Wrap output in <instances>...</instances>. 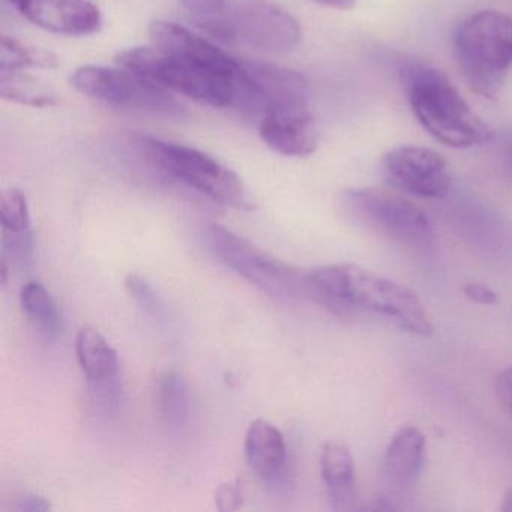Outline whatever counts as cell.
<instances>
[{
	"instance_id": "cell-1",
	"label": "cell",
	"mask_w": 512,
	"mask_h": 512,
	"mask_svg": "<svg viewBox=\"0 0 512 512\" xmlns=\"http://www.w3.org/2000/svg\"><path fill=\"white\" fill-rule=\"evenodd\" d=\"M149 37L151 46L119 53V67L197 103L260 113L262 97L251 64L236 61L176 23L157 20L149 28Z\"/></svg>"
},
{
	"instance_id": "cell-2",
	"label": "cell",
	"mask_w": 512,
	"mask_h": 512,
	"mask_svg": "<svg viewBox=\"0 0 512 512\" xmlns=\"http://www.w3.org/2000/svg\"><path fill=\"white\" fill-rule=\"evenodd\" d=\"M305 296L340 316L376 314L422 337L434 331L427 308L416 292L353 263L320 266L308 271Z\"/></svg>"
},
{
	"instance_id": "cell-3",
	"label": "cell",
	"mask_w": 512,
	"mask_h": 512,
	"mask_svg": "<svg viewBox=\"0 0 512 512\" xmlns=\"http://www.w3.org/2000/svg\"><path fill=\"white\" fill-rule=\"evenodd\" d=\"M407 94L421 127L442 145L463 149L493 142V130L440 71L430 67L410 68Z\"/></svg>"
},
{
	"instance_id": "cell-4",
	"label": "cell",
	"mask_w": 512,
	"mask_h": 512,
	"mask_svg": "<svg viewBox=\"0 0 512 512\" xmlns=\"http://www.w3.org/2000/svg\"><path fill=\"white\" fill-rule=\"evenodd\" d=\"M454 52L470 89L494 100L512 68V17L496 10L467 17L455 31Z\"/></svg>"
},
{
	"instance_id": "cell-5",
	"label": "cell",
	"mask_w": 512,
	"mask_h": 512,
	"mask_svg": "<svg viewBox=\"0 0 512 512\" xmlns=\"http://www.w3.org/2000/svg\"><path fill=\"white\" fill-rule=\"evenodd\" d=\"M193 22L223 43L260 52H289L302 40L299 23L265 0H226L217 13Z\"/></svg>"
},
{
	"instance_id": "cell-6",
	"label": "cell",
	"mask_w": 512,
	"mask_h": 512,
	"mask_svg": "<svg viewBox=\"0 0 512 512\" xmlns=\"http://www.w3.org/2000/svg\"><path fill=\"white\" fill-rule=\"evenodd\" d=\"M140 146L152 164L197 193L230 208H254L242 179L205 152L154 137H142Z\"/></svg>"
},
{
	"instance_id": "cell-7",
	"label": "cell",
	"mask_w": 512,
	"mask_h": 512,
	"mask_svg": "<svg viewBox=\"0 0 512 512\" xmlns=\"http://www.w3.org/2000/svg\"><path fill=\"white\" fill-rule=\"evenodd\" d=\"M344 212L373 235L400 245H422L433 236L427 215L415 203L377 188H353L343 194Z\"/></svg>"
},
{
	"instance_id": "cell-8",
	"label": "cell",
	"mask_w": 512,
	"mask_h": 512,
	"mask_svg": "<svg viewBox=\"0 0 512 512\" xmlns=\"http://www.w3.org/2000/svg\"><path fill=\"white\" fill-rule=\"evenodd\" d=\"M208 238L220 262L263 293L275 298L305 296L307 272L287 265L221 224L209 227Z\"/></svg>"
},
{
	"instance_id": "cell-9",
	"label": "cell",
	"mask_w": 512,
	"mask_h": 512,
	"mask_svg": "<svg viewBox=\"0 0 512 512\" xmlns=\"http://www.w3.org/2000/svg\"><path fill=\"white\" fill-rule=\"evenodd\" d=\"M71 83L92 100L122 109L143 110L167 116L184 113L181 104L166 88L128 68L82 67L73 74Z\"/></svg>"
},
{
	"instance_id": "cell-10",
	"label": "cell",
	"mask_w": 512,
	"mask_h": 512,
	"mask_svg": "<svg viewBox=\"0 0 512 512\" xmlns=\"http://www.w3.org/2000/svg\"><path fill=\"white\" fill-rule=\"evenodd\" d=\"M382 175L395 190L419 199H443L452 187L445 158L422 146H398L386 152Z\"/></svg>"
},
{
	"instance_id": "cell-11",
	"label": "cell",
	"mask_w": 512,
	"mask_h": 512,
	"mask_svg": "<svg viewBox=\"0 0 512 512\" xmlns=\"http://www.w3.org/2000/svg\"><path fill=\"white\" fill-rule=\"evenodd\" d=\"M260 137L268 148L284 157L304 158L314 154L319 136L308 98L269 106L260 121Z\"/></svg>"
},
{
	"instance_id": "cell-12",
	"label": "cell",
	"mask_w": 512,
	"mask_h": 512,
	"mask_svg": "<svg viewBox=\"0 0 512 512\" xmlns=\"http://www.w3.org/2000/svg\"><path fill=\"white\" fill-rule=\"evenodd\" d=\"M38 28L67 37H85L100 31L101 13L91 0H8Z\"/></svg>"
},
{
	"instance_id": "cell-13",
	"label": "cell",
	"mask_w": 512,
	"mask_h": 512,
	"mask_svg": "<svg viewBox=\"0 0 512 512\" xmlns=\"http://www.w3.org/2000/svg\"><path fill=\"white\" fill-rule=\"evenodd\" d=\"M424 433L413 425H404L392 436L382 461V475L388 487L406 491L421 476L425 458Z\"/></svg>"
},
{
	"instance_id": "cell-14",
	"label": "cell",
	"mask_w": 512,
	"mask_h": 512,
	"mask_svg": "<svg viewBox=\"0 0 512 512\" xmlns=\"http://www.w3.org/2000/svg\"><path fill=\"white\" fill-rule=\"evenodd\" d=\"M245 457L259 478L266 482L277 481L283 475L287 461L283 433L271 422L256 419L245 436Z\"/></svg>"
},
{
	"instance_id": "cell-15",
	"label": "cell",
	"mask_w": 512,
	"mask_h": 512,
	"mask_svg": "<svg viewBox=\"0 0 512 512\" xmlns=\"http://www.w3.org/2000/svg\"><path fill=\"white\" fill-rule=\"evenodd\" d=\"M76 355L80 368L91 385L103 391L115 388L119 368L118 353L97 329L92 326L79 329Z\"/></svg>"
},
{
	"instance_id": "cell-16",
	"label": "cell",
	"mask_w": 512,
	"mask_h": 512,
	"mask_svg": "<svg viewBox=\"0 0 512 512\" xmlns=\"http://www.w3.org/2000/svg\"><path fill=\"white\" fill-rule=\"evenodd\" d=\"M320 472L337 511H352L356 503L355 461L343 443L329 442L320 454Z\"/></svg>"
},
{
	"instance_id": "cell-17",
	"label": "cell",
	"mask_w": 512,
	"mask_h": 512,
	"mask_svg": "<svg viewBox=\"0 0 512 512\" xmlns=\"http://www.w3.org/2000/svg\"><path fill=\"white\" fill-rule=\"evenodd\" d=\"M23 313L28 317L34 328L46 340H53L61 326V314L55 299L40 281H29L20 292Z\"/></svg>"
},
{
	"instance_id": "cell-18",
	"label": "cell",
	"mask_w": 512,
	"mask_h": 512,
	"mask_svg": "<svg viewBox=\"0 0 512 512\" xmlns=\"http://www.w3.org/2000/svg\"><path fill=\"white\" fill-rule=\"evenodd\" d=\"M0 94L5 100L32 107H50L56 103L52 89L25 76L23 71H0Z\"/></svg>"
},
{
	"instance_id": "cell-19",
	"label": "cell",
	"mask_w": 512,
	"mask_h": 512,
	"mask_svg": "<svg viewBox=\"0 0 512 512\" xmlns=\"http://www.w3.org/2000/svg\"><path fill=\"white\" fill-rule=\"evenodd\" d=\"M158 409L169 425H181L187 416V388L181 377L167 373L158 382Z\"/></svg>"
},
{
	"instance_id": "cell-20",
	"label": "cell",
	"mask_w": 512,
	"mask_h": 512,
	"mask_svg": "<svg viewBox=\"0 0 512 512\" xmlns=\"http://www.w3.org/2000/svg\"><path fill=\"white\" fill-rule=\"evenodd\" d=\"M56 59L43 50L29 49L10 37H2L0 71H25L28 68L55 67Z\"/></svg>"
},
{
	"instance_id": "cell-21",
	"label": "cell",
	"mask_w": 512,
	"mask_h": 512,
	"mask_svg": "<svg viewBox=\"0 0 512 512\" xmlns=\"http://www.w3.org/2000/svg\"><path fill=\"white\" fill-rule=\"evenodd\" d=\"M0 223L7 233L28 232L31 230L28 200L19 188L4 191L0 199Z\"/></svg>"
},
{
	"instance_id": "cell-22",
	"label": "cell",
	"mask_w": 512,
	"mask_h": 512,
	"mask_svg": "<svg viewBox=\"0 0 512 512\" xmlns=\"http://www.w3.org/2000/svg\"><path fill=\"white\" fill-rule=\"evenodd\" d=\"M125 286H127L128 292L136 299L137 304L143 310L148 311L149 314L155 317L163 314V302H161V299L158 298L157 293H155V290L152 289L151 284L145 278L137 274H130L127 280H125Z\"/></svg>"
},
{
	"instance_id": "cell-23",
	"label": "cell",
	"mask_w": 512,
	"mask_h": 512,
	"mask_svg": "<svg viewBox=\"0 0 512 512\" xmlns=\"http://www.w3.org/2000/svg\"><path fill=\"white\" fill-rule=\"evenodd\" d=\"M34 253V241L31 230L20 233L4 232V256L10 257L17 265L31 262Z\"/></svg>"
},
{
	"instance_id": "cell-24",
	"label": "cell",
	"mask_w": 512,
	"mask_h": 512,
	"mask_svg": "<svg viewBox=\"0 0 512 512\" xmlns=\"http://www.w3.org/2000/svg\"><path fill=\"white\" fill-rule=\"evenodd\" d=\"M215 505L221 512L238 511L242 506V487L239 479L227 481L215 490Z\"/></svg>"
},
{
	"instance_id": "cell-25",
	"label": "cell",
	"mask_w": 512,
	"mask_h": 512,
	"mask_svg": "<svg viewBox=\"0 0 512 512\" xmlns=\"http://www.w3.org/2000/svg\"><path fill=\"white\" fill-rule=\"evenodd\" d=\"M497 163H499V170L503 178L512 184V131L499 137Z\"/></svg>"
},
{
	"instance_id": "cell-26",
	"label": "cell",
	"mask_w": 512,
	"mask_h": 512,
	"mask_svg": "<svg viewBox=\"0 0 512 512\" xmlns=\"http://www.w3.org/2000/svg\"><path fill=\"white\" fill-rule=\"evenodd\" d=\"M463 293L469 301L479 305H494L499 302V295L490 287L481 283H467Z\"/></svg>"
},
{
	"instance_id": "cell-27",
	"label": "cell",
	"mask_w": 512,
	"mask_h": 512,
	"mask_svg": "<svg viewBox=\"0 0 512 512\" xmlns=\"http://www.w3.org/2000/svg\"><path fill=\"white\" fill-rule=\"evenodd\" d=\"M496 395L503 409L512 415V367L506 368L497 376Z\"/></svg>"
},
{
	"instance_id": "cell-28",
	"label": "cell",
	"mask_w": 512,
	"mask_h": 512,
	"mask_svg": "<svg viewBox=\"0 0 512 512\" xmlns=\"http://www.w3.org/2000/svg\"><path fill=\"white\" fill-rule=\"evenodd\" d=\"M181 2L193 14V19L217 13L226 4V0H181Z\"/></svg>"
},
{
	"instance_id": "cell-29",
	"label": "cell",
	"mask_w": 512,
	"mask_h": 512,
	"mask_svg": "<svg viewBox=\"0 0 512 512\" xmlns=\"http://www.w3.org/2000/svg\"><path fill=\"white\" fill-rule=\"evenodd\" d=\"M47 509H50V503L40 496L26 497L22 502V506H20V511L28 512L47 511Z\"/></svg>"
},
{
	"instance_id": "cell-30",
	"label": "cell",
	"mask_w": 512,
	"mask_h": 512,
	"mask_svg": "<svg viewBox=\"0 0 512 512\" xmlns=\"http://www.w3.org/2000/svg\"><path fill=\"white\" fill-rule=\"evenodd\" d=\"M317 5L332 8V10L349 11L355 7L356 0H313Z\"/></svg>"
},
{
	"instance_id": "cell-31",
	"label": "cell",
	"mask_w": 512,
	"mask_h": 512,
	"mask_svg": "<svg viewBox=\"0 0 512 512\" xmlns=\"http://www.w3.org/2000/svg\"><path fill=\"white\" fill-rule=\"evenodd\" d=\"M500 511L512 512V488H509L502 497V503H500Z\"/></svg>"
}]
</instances>
